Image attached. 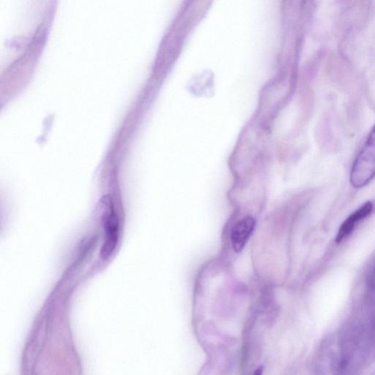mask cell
Listing matches in <instances>:
<instances>
[{"mask_svg": "<svg viewBox=\"0 0 375 375\" xmlns=\"http://www.w3.org/2000/svg\"><path fill=\"white\" fill-rule=\"evenodd\" d=\"M375 178V125L358 154L350 172V183L356 189L369 184Z\"/></svg>", "mask_w": 375, "mask_h": 375, "instance_id": "cell-1", "label": "cell"}, {"mask_svg": "<svg viewBox=\"0 0 375 375\" xmlns=\"http://www.w3.org/2000/svg\"><path fill=\"white\" fill-rule=\"evenodd\" d=\"M374 204L369 201L362 205L356 211L352 213L340 226L336 237L337 245L341 244L348 238L355 229L357 225L363 219L367 218L373 212Z\"/></svg>", "mask_w": 375, "mask_h": 375, "instance_id": "cell-3", "label": "cell"}, {"mask_svg": "<svg viewBox=\"0 0 375 375\" xmlns=\"http://www.w3.org/2000/svg\"><path fill=\"white\" fill-rule=\"evenodd\" d=\"M370 282L372 284H375V266L372 269V271L370 274Z\"/></svg>", "mask_w": 375, "mask_h": 375, "instance_id": "cell-5", "label": "cell"}, {"mask_svg": "<svg viewBox=\"0 0 375 375\" xmlns=\"http://www.w3.org/2000/svg\"><path fill=\"white\" fill-rule=\"evenodd\" d=\"M255 227V220L251 216L242 218L231 231V242L234 249L238 253L245 248Z\"/></svg>", "mask_w": 375, "mask_h": 375, "instance_id": "cell-4", "label": "cell"}, {"mask_svg": "<svg viewBox=\"0 0 375 375\" xmlns=\"http://www.w3.org/2000/svg\"><path fill=\"white\" fill-rule=\"evenodd\" d=\"M103 201L105 207L103 216L105 239L101 255L103 259L106 260L113 255L118 246L120 227L119 218L111 198L105 196Z\"/></svg>", "mask_w": 375, "mask_h": 375, "instance_id": "cell-2", "label": "cell"}]
</instances>
